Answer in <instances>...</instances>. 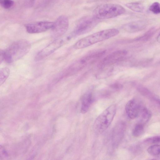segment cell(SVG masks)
<instances>
[{
	"label": "cell",
	"instance_id": "cell-1",
	"mask_svg": "<svg viewBox=\"0 0 160 160\" xmlns=\"http://www.w3.org/2000/svg\"><path fill=\"white\" fill-rule=\"evenodd\" d=\"M30 48L31 44L28 41L21 39L14 42L5 50L0 51L4 60L11 63L23 57L28 53Z\"/></svg>",
	"mask_w": 160,
	"mask_h": 160
},
{
	"label": "cell",
	"instance_id": "cell-2",
	"mask_svg": "<svg viewBox=\"0 0 160 160\" xmlns=\"http://www.w3.org/2000/svg\"><path fill=\"white\" fill-rule=\"evenodd\" d=\"M119 33V30L116 28L99 31L79 39L75 43L74 47L77 49H82L111 38Z\"/></svg>",
	"mask_w": 160,
	"mask_h": 160
},
{
	"label": "cell",
	"instance_id": "cell-3",
	"mask_svg": "<svg viewBox=\"0 0 160 160\" xmlns=\"http://www.w3.org/2000/svg\"><path fill=\"white\" fill-rule=\"evenodd\" d=\"M125 8L120 5L107 3L96 7L93 12V16L98 19H105L116 17L124 14Z\"/></svg>",
	"mask_w": 160,
	"mask_h": 160
},
{
	"label": "cell",
	"instance_id": "cell-4",
	"mask_svg": "<svg viewBox=\"0 0 160 160\" xmlns=\"http://www.w3.org/2000/svg\"><path fill=\"white\" fill-rule=\"evenodd\" d=\"M116 110V105L112 104L98 117L93 125L94 130L96 132L101 133L108 128L114 118Z\"/></svg>",
	"mask_w": 160,
	"mask_h": 160
},
{
	"label": "cell",
	"instance_id": "cell-5",
	"mask_svg": "<svg viewBox=\"0 0 160 160\" xmlns=\"http://www.w3.org/2000/svg\"><path fill=\"white\" fill-rule=\"evenodd\" d=\"M99 20L93 16H87L82 18L78 22L73 34L79 35L89 32L98 24Z\"/></svg>",
	"mask_w": 160,
	"mask_h": 160
},
{
	"label": "cell",
	"instance_id": "cell-6",
	"mask_svg": "<svg viewBox=\"0 0 160 160\" xmlns=\"http://www.w3.org/2000/svg\"><path fill=\"white\" fill-rule=\"evenodd\" d=\"M70 38V37H68L65 39L58 38L54 40L37 54L35 58V61L41 60L48 56L62 46Z\"/></svg>",
	"mask_w": 160,
	"mask_h": 160
},
{
	"label": "cell",
	"instance_id": "cell-7",
	"mask_svg": "<svg viewBox=\"0 0 160 160\" xmlns=\"http://www.w3.org/2000/svg\"><path fill=\"white\" fill-rule=\"evenodd\" d=\"M69 26V20L67 17L64 15L59 17L53 22L52 29V36L58 38L63 35L67 31Z\"/></svg>",
	"mask_w": 160,
	"mask_h": 160
},
{
	"label": "cell",
	"instance_id": "cell-8",
	"mask_svg": "<svg viewBox=\"0 0 160 160\" xmlns=\"http://www.w3.org/2000/svg\"><path fill=\"white\" fill-rule=\"evenodd\" d=\"M53 22L42 21L27 24L25 25L27 31L30 33L42 32L52 28Z\"/></svg>",
	"mask_w": 160,
	"mask_h": 160
},
{
	"label": "cell",
	"instance_id": "cell-9",
	"mask_svg": "<svg viewBox=\"0 0 160 160\" xmlns=\"http://www.w3.org/2000/svg\"><path fill=\"white\" fill-rule=\"evenodd\" d=\"M125 108L127 115L132 119L137 118L139 114L141 109L140 104L135 99L128 101L126 104Z\"/></svg>",
	"mask_w": 160,
	"mask_h": 160
},
{
	"label": "cell",
	"instance_id": "cell-10",
	"mask_svg": "<svg viewBox=\"0 0 160 160\" xmlns=\"http://www.w3.org/2000/svg\"><path fill=\"white\" fill-rule=\"evenodd\" d=\"M126 53V51L122 50L114 52L103 58L100 64L102 66H106L114 63L121 60Z\"/></svg>",
	"mask_w": 160,
	"mask_h": 160
},
{
	"label": "cell",
	"instance_id": "cell-11",
	"mask_svg": "<svg viewBox=\"0 0 160 160\" xmlns=\"http://www.w3.org/2000/svg\"><path fill=\"white\" fill-rule=\"evenodd\" d=\"M125 128V125L122 122H119L114 128L112 134V143L113 145H118L122 140L124 135Z\"/></svg>",
	"mask_w": 160,
	"mask_h": 160
},
{
	"label": "cell",
	"instance_id": "cell-12",
	"mask_svg": "<svg viewBox=\"0 0 160 160\" xmlns=\"http://www.w3.org/2000/svg\"><path fill=\"white\" fill-rule=\"evenodd\" d=\"M147 25V23L145 21L138 20L126 23L122 26V28L126 32H135L143 30Z\"/></svg>",
	"mask_w": 160,
	"mask_h": 160
},
{
	"label": "cell",
	"instance_id": "cell-13",
	"mask_svg": "<svg viewBox=\"0 0 160 160\" xmlns=\"http://www.w3.org/2000/svg\"><path fill=\"white\" fill-rule=\"evenodd\" d=\"M93 100L92 93L87 92L82 97L81 108V112L84 114L88 110Z\"/></svg>",
	"mask_w": 160,
	"mask_h": 160
},
{
	"label": "cell",
	"instance_id": "cell-14",
	"mask_svg": "<svg viewBox=\"0 0 160 160\" xmlns=\"http://www.w3.org/2000/svg\"><path fill=\"white\" fill-rule=\"evenodd\" d=\"M125 6L129 9L137 12H142L144 9V5L138 2L128 3L126 4Z\"/></svg>",
	"mask_w": 160,
	"mask_h": 160
},
{
	"label": "cell",
	"instance_id": "cell-15",
	"mask_svg": "<svg viewBox=\"0 0 160 160\" xmlns=\"http://www.w3.org/2000/svg\"><path fill=\"white\" fill-rule=\"evenodd\" d=\"M140 113L141 114V123L143 124L149 120L152 115L150 111L146 108L141 109Z\"/></svg>",
	"mask_w": 160,
	"mask_h": 160
},
{
	"label": "cell",
	"instance_id": "cell-16",
	"mask_svg": "<svg viewBox=\"0 0 160 160\" xmlns=\"http://www.w3.org/2000/svg\"><path fill=\"white\" fill-rule=\"evenodd\" d=\"M144 124L141 123L137 124L132 130V135L136 137L142 135L144 131Z\"/></svg>",
	"mask_w": 160,
	"mask_h": 160
},
{
	"label": "cell",
	"instance_id": "cell-17",
	"mask_svg": "<svg viewBox=\"0 0 160 160\" xmlns=\"http://www.w3.org/2000/svg\"><path fill=\"white\" fill-rule=\"evenodd\" d=\"M10 73L9 70L7 68H4L0 71V84H3L8 77Z\"/></svg>",
	"mask_w": 160,
	"mask_h": 160
},
{
	"label": "cell",
	"instance_id": "cell-18",
	"mask_svg": "<svg viewBox=\"0 0 160 160\" xmlns=\"http://www.w3.org/2000/svg\"><path fill=\"white\" fill-rule=\"evenodd\" d=\"M148 152L152 155H157L160 154V145H154L148 147Z\"/></svg>",
	"mask_w": 160,
	"mask_h": 160
},
{
	"label": "cell",
	"instance_id": "cell-19",
	"mask_svg": "<svg viewBox=\"0 0 160 160\" xmlns=\"http://www.w3.org/2000/svg\"><path fill=\"white\" fill-rule=\"evenodd\" d=\"M150 11L155 14L160 13V3L155 2L152 3L149 8Z\"/></svg>",
	"mask_w": 160,
	"mask_h": 160
},
{
	"label": "cell",
	"instance_id": "cell-20",
	"mask_svg": "<svg viewBox=\"0 0 160 160\" xmlns=\"http://www.w3.org/2000/svg\"><path fill=\"white\" fill-rule=\"evenodd\" d=\"M14 2L12 0H0L1 6L6 9H9L13 5Z\"/></svg>",
	"mask_w": 160,
	"mask_h": 160
},
{
	"label": "cell",
	"instance_id": "cell-21",
	"mask_svg": "<svg viewBox=\"0 0 160 160\" xmlns=\"http://www.w3.org/2000/svg\"><path fill=\"white\" fill-rule=\"evenodd\" d=\"M145 142L148 143H160V136H155L148 138L144 140Z\"/></svg>",
	"mask_w": 160,
	"mask_h": 160
},
{
	"label": "cell",
	"instance_id": "cell-22",
	"mask_svg": "<svg viewBox=\"0 0 160 160\" xmlns=\"http://www.w3.org/2000/svg\"><path fill=\"white\" fill-rule=\"evenodd\" d=\"M112 88L116 89H119L122 88L121 85L118 83H115L112 85L111 86Z\"/></svg>",
	"mask_w": 160,
	"mask_h": 160
},
{
	"label": "cell",
	"instance_id": "cell-23",
	"mask_svg": "<svg viewBox=\"0 0 160 160\" xmlns=\"http://www.w3.org/2000/svg\"><path fill=\"white\" fill-rule=\"evenodd\" d=\"M157 41L159 43H160V33L158 35L157 38Z\"/></svg>",
	"mask_w": 160,
	"mask_h": 160
}]
</instances>
